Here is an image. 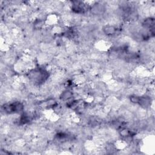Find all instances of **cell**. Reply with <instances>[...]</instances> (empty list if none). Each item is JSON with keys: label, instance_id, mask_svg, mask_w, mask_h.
<instances>
[{"label": "cell", "instance_id": "6da1fadb", "mask_svg": "<svg viewBox=\"0 0 155 155\" xmlns=\"http://www.w3.org/2000/svg\"><path fill=\"white\" fill-rule=\"evenodd\" d=\"M73 96V92H72L70 90H65L60 95V99L62 101H68L70 100H72V98Z\"/></svg>", "mask_w": 155, "mask_h": 155}]
</instances>
